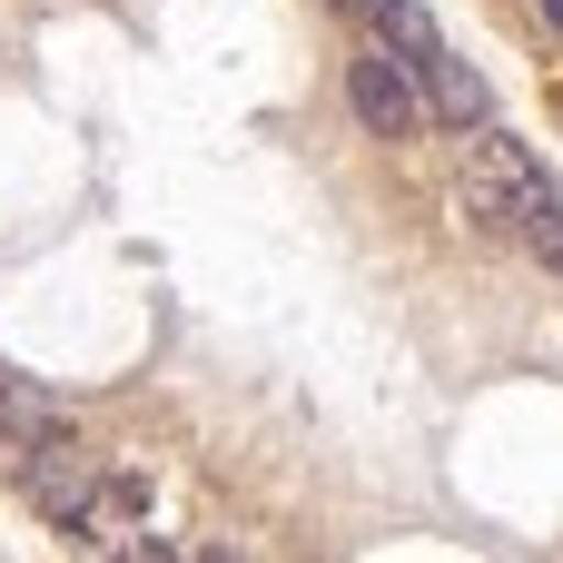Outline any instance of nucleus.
<instances>
[{"instance_id": "7ed1b4c3", "label": "nucleus", "mask_w": 563, "mask_h": 563, "mask_svg": "<svg viewBox=\"0 0 563 563\" xmlns=\"http://www.w3.org/2000/svg\"><path fill=\"white\" fill-rule=\"evenodd\" d=\"M346 99H356L366 139H416V129H426V89H416V69H406V59H386V49L346 59Z\"/></svg>"}, {"instance_id": "f03ea898", "label": "nucleus", "mask_w": 563, "mask_h": 563, "mask_svg": "<svg viewBox=\"0 0 563 563\" xmlns=\"http://www.w3.org/2000/svg\"><path fill=\"white\" fill-rule=\"evenodd\" d=\"M20 495H30V505H40L59 534L89 515V495H99V465L79 455V435H69V426H59V435H40V445H20Z\"/></svg>"}, {"instance_id": "1a4fd4ad", "label": "nucleus", "mask_w": 563, "mask_h": 563, "mask_svg": "<svg viewBox=\"0 0 563 563\" xmlns=\"http://www.w3.org/2000/svg\"><path fill=\"white\" fill-rule=\"evenodd\" d=\"M554 119H563V89H554Z\"/></svg>"}, {"instance_id": "39448f33", "label": "nucleus", "mask_w": 563, "mask_h": 563, "mask_svg": "<svg viewBox=\"0 0 563 563\" xmlns=\"http://www.w3.org/2000/svg\"><path fill=\"white\" fill-rule=\"evenodd\" d=\"M356 20H376V49H396V59H406V69H426V59H435V49H445V30H435V20H426V10H416V0H366V10H356Z\"/></svg>"}, {"instance_id": "423d86ee", "label": "nucleus", "mask_w": 563, "mask_h": 563, "mask_svg": "<svg viewBox=\"0 0 563 563\" xmlns=\"http://www.w3.org/2000/svg\"><path fill=\"white\" fill-rule=\"evenodd\" d=\"M525 247H534V257H544V267L563 277V198L544 208V218H534V228H525Z\"/></svg>"}, {"instance_id": "0eeeda50", "label": "nucleus", "mask_w": 563, "mask_h": 563, "mask_svg": "<svg viewBox=\"0 0 563 563\" xmlns=\"http://www.w3.org/2000/svg\"><path fill=\"white\" fill-rule=\"evenodd\" d=\"M544 20H554V30H563V0H544Z\"/></svg>"}, {"instance_id": "6e6552de", "label": "nucleus", "mask_w": 563, "mask_h": 563, "mask_svg": "<svg viewBox=\"0 0 563 563\" xmlns=\"http://www.w3.org/2000/svg\"><path fill=\"white\" fill-rule=\"evenodd\" d=\"M336 10H366V0H336Z\"/></svg>"}, {"instance_id": "20e7f679", "label": "nucleus", "mask_w": 563, "mask_h": 563, "mask_svg": "<svg viewBox=\"0 0 563 563\" xmlns=\"http://www.w3.org/2000/svg\"><path fill=\"white\" fill-rule=\"evenodd\" d=\"M416 89H426V119H445V129H475V119H495V89L455 59V49H435L426 69H416Z\"/></svg>"}, {"instance_id": "f257e3e1", "label": "nucleus", "mask_w": 563, "mask_h": 563, "mask_svg": "<svg viewBox=\"0 0 563 563\" xmlns=\"http://www.w3.org/2000/svg\"><path fill=\"white\" fill-rule=\"evenodd\" d=\"M455 208H465V228H485V238H525V228L554 208V178H544V158H534L525 139H505L495 119H475V129H465Z\"/></svg>"}]
</instances>
